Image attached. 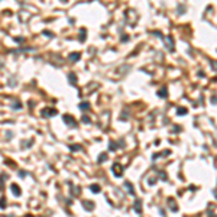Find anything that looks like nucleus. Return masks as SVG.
Here are the masks:
<instances>
[{
    "label": "nucleus",
    "instance_id": "obj_16",
    "mask_svg": "<svg viewBox=\"0 0 217 217\" xmlns=\"http://www.w3.org/2000/svg\"><path fill=\"white\" fill-rule=\"evenodd\" d=\"M81 122H83V123H85V125H90V119H89V116H83V117H81Z\"/></svg>",
    "mask_w": 217,
    "mask_h": 217
},
{
    "label": "nucleus",
    "instance_id": "obj_9",
    "mask_svg": "<svg viewBox=\"0 0 217 217\" xmlns=\"http://www.w3.org/2000/svg\"><path fill=\"white\" fill-rule=\"evenodd\" d=\"M168 204H169V207H171V210H172V211H177V210H178V206L175 204L174 198H168Z\"/></svg>",
    "mask_w": 217,
    "mask_h": 217
},
{
    "label": "nucleus",
    "instance_id": "obj_11",
    "mask_svg": "<svg viewBox=\"0 0 217 217\" xmlns=\"http://www.w3.org/2000/svg\"><path fill=\"white\" fill-rule=\"evenodd\" d=\"M158 96H159V97H162V99H164V97L166 99V97H168V90H166L165 87H164V89H161V90L158 91Z\"/></svg>",
    "mask_w": 217,
    "mask_h": 217
},
{
    "label": "nucleus",
    "instance_id": "obj_5",
    "mask_svg": "<svg viewBox=\"0 0 217 217\" xmlns=\"http://www.w3.org/2000/svg\"><path fill=\"white\" fill-rule=\"evenodd\" d=\"M83 207H84V208L87 210V211H91V210L94 208V203H93V201H87V200H84V201H83Z\"/></svg>",
    "mask_w": 217,
    "mask_h": 217
},
{
    "label": "nucleus",
    "instance_id": "obj_12",
    "mask_svg": "<svg viewBox=\"0 0 217 217\" xmlns=\"http://www.w3.org/2000/svg\"><path fill=\"white\" fill-rule=\"evenodd\" d=\"M68 80H70V83H71L73 85L77 84V77H75V74H73V73L68 74Z\"/></svg>",
    "mask_w": 217,
    "mask_h": 217
},
{
    "label": "nucleus",
    "instance_id": "obj_14",
    "mask_svg": "<svg viewBox=\"0 0 217 217\" xmlns=\"http://www.w3.org/2000/svg\"><path fill=\"white\" fill-rule=\"evenodd\" d=\"M80 109H81V110H89V109H90V104L87 103V101H85V103H81V104H80Z\"/></svg>",
    "mask_w": 217,
    "mask_h": 217
},
{
    "label": "nucleus",
    "instance_id": "obj_6",
    "mask_svg": "<svg viewBox=\"0 0 217 217\" xmlns=\"http://www.w3.org/2000/svg\"><path fill=\"white\" fill-rule=\"evenodd\" d=\"M123 187H125V190L129 192V194H132V195H135V190H133V185L130 184V182H127L126 181L125 184H123Z\"/></svg>",
    "mask_w": 217,
    "mask_h": 217
},
{
    "label": "nucleus",
    "instance_id": "obj_15",
    "mask_svg": "<svg viewBox=\"0 0 217 217\" xmlns=\"http://www.w3.org/2000/svg\"><path fill=\"white\" fill-rule=\"evenodd\" d=\"M81 148H83L81 145H71L70 149H71V151H81Z\"/></svg>",
    "mask_w": 217,
    "mask_h": 217
},
{
    "label": "nucleus",
    "instance_id": "obj_8",
    "mask_svg": "<svg viewBox=\"0 0 217 217\" xmlns=\"http://www.w3.org/2000/svg\"><path fill=\"white\" fill-rule=\"evenodd\" d=\"M135 211H136V213H140V211H142V201H140L139 198L135 201Z\"/></svg>",
    "mask_w": 217,
    "mask_h": 217
},
{
    "label": "nucleus",
    "instance_id": "obj_21",
    "mask_svg": "<svg viewBox=\"0 0 217 217\" xmlns=\"http://www.w3.org/2000/svg\"><path fill=\"white\" fill-rule=\"evenodd\" d=\"M25 175H28V174H26L25 171H19V177H22V178H23Z\"/></svg>",
    "mask_w": 217,
    "mask_h": 217
},
{
    "label": "nucleus",
    "instance_id": "obj_7",
    "mask_svg": "<svg viewBox=\"0 0 217 217\" xmlns=\"http://www.w3.org/2000/svg\"><path fill=\"white\" fill-rule=\"evenodd\" d=\"M10 190H12V192H13L15 195H18V197L20 195V192H22V191H20V188H19V185H18V184H12V185H10Z\"/></svg>",
    "mask_w": 217,
    "mask_h": 217
},
{
    "label": "nucleus",
    "instance_id": "obj_3",
    "mask_svg": "<svg viewBox=\"0 0 217 217\" xmlns=\"http://www.w3.org/2000/svg\"><path fill=\"white\" fill-rule=\"evenodd\" d=\"M62 120L65 122L68 126H73V127H77V122L74 120V117H71L70 114H64L62 116Z\"/></svg>",
    "mask_w": 217,
    "mask_h": 217
},
{
    "label": "nucleus",
    "instance_id": "obj_18",
    "mask_svg": "<svg viewBox=\"0 0 217 217\" xmlns=\"http://www.w3.org/2000/svg\"><path fill=\"white\" fill-rule=\"evenodd\" d=\"M185 113H187V110H185L184 107H180V109L177 110V114H180V116L181 114H185Z\"/></svg>",
    "mask_w": 217,
    "mask_h": 217
},
{
    "label": "nucleus",
    "instance_id": "obj_22",
    "mask_svg": "<svg viewBox=\"0 0 217 217\" xmlns=\"http://www.w3.org/2000/svg\"><path fill=\"white\" fill-rule=\"evenodd\" d=\"M44 33H45V35H48V36H49V38H52V33H51V32H48V30H45V32H44Z\"/></svg>",
    "mask_w": 217,
    "mask_h": 217
},
{
    "label": "nucleus",
    "instance_id": "obj_17",
    "mask_svg": "<svg viewBox=\"0 0 217 217\" xmlns=\"http://www.w3.org/2000/svg\"><path fill=\"white\" fill-rule=\"evenodd\" d=\"M104 159H107V154H101V155H100V156H99V164H101Z\"/></svg>",
    "mask_w": 217,
    "mask_h": 217
},
{
    "label": "nucleus",
    "instance_id": "obj_1",
    "mask_svg": "<svg viewBox=\"0 0 217 217\" xmlns=\"http://www.w3.org/2000/svg\"><path fill=\"white\" fill-rule=\"evenodd\" d=\"M164 44H165V48L168 49L169 52H172L174 51V39H172V36H165L164 38Z\"/></svg>",
    "mask_w": 217,
    "mask_h": 217
},
{
    "label": "nucleus",
    "instance_id": "obj_10",
    "mask_svg": "<svg viewBox=\"0 0 217 217\" xmlns=\"http://www.w3.org/2000/svg\"><path fill=\"white\" fill-rule=\"evenodd\" d=\"M80 54H78V52H74V54H71V55H70V61H71V62H77V61H78V59H80Z\"/></svg>",
    "mask_w": 217,
    "mask_h": 217
},
{
    "label": "nucleus",
    "instance_id": "obj_13",
    "mask_svg": "<svg viewBox=\"0 0 217 217\" xmlns=\"http://www.w3.org/2000/svg\"><path fill=\"white\" fill-rule=\"evenodd\" d=\"M90 190H91L93 192H96V194H99V192L101 191V188H100V185H97V184H93V185H90Z\"/></svg>",
    "mask_w": 217,
    "mask_h": 217
},
{
    "label": "nucleus",
    "instance_id": "obj_2",
    "mask_svg": "<svg viewBox=\"0 0 217 217\" xmlns=\"http://www.w3.org/2000/svg\"><path fill=\"white\" fill-rule=\"evenodd\" d=\"M123 166L119 165V164H113V166H111V171H113L114 177H122V174H123Z\"/></svg>",
    "mask_w": 217,
    "mask_h": 217
},
{
    "label": "nucleus",
    "instance_id": "obj_20",
    "mask_svg": "<svg viewBox=\"0 0 217 217\" xmlns=\"http://www.w3.org/2000/svg\"><path fill=\"white\" fill-rule=\"evenodd\" d=\"M116 146H117V145L114 143V142H110V145H109V149H110V151H114V149H116Z\"/></svg>",
    "mask_w": 217,
    "mask_h": 217
},
{
    "label": "nucleus",
    "instance_id": "obj_4",
    "mask_svg": "<svg viewBox=\"0 0 217 217\" xmlns=\"http://www.w3.org/2000/svg\"><path fill=\"white\" fill-rule=\"evenodd\" d=\"M41 114H42L44 117H48V116H55L57 110H55V109H44V110L41 111Z\"/></svg>",
    "mask_w": 217,
    "mask_h": 217
},
{
    "label": "nucleus",
    "instance_id": "obj_19",
    "mask_svg": "<svg viewBox=\"0 0 217 217\" xmlns=\"http://www.w3.org/2000/svg\"><path fill=\"white\" fill-rule=\"evenodd\" d=\"M4 207H6V198L3 197V198L0 200V208H4Z\"/></svg>",
    "mask_w": 217,
    "mask_h": 217
}]
</instances>
